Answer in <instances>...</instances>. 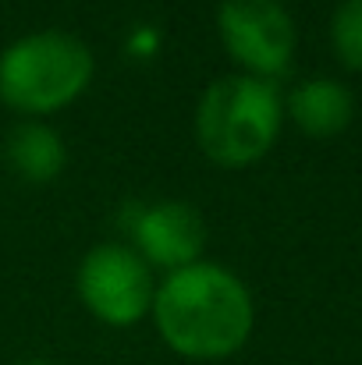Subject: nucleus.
I'll list each match as a JSON object with an SVG mask.
<instances>
[{
  "instance_id": "nucleus-2",
  "label": "nucleus",
  "mask_w": 362,
  "mask_h": 365,
  "mask_svg": "<svg viewBox=\"0 0 362 365\" xmlns=\"http://www.w3.org/2000/svg\"><path fill=\"white\" fill-rule=\"evenodd\" d=\"M89 82L93 53L64 29L29 32L0 53V103L25 118H46L71 107Z\"/></svg>"
},
{
  "instance_id": "nucleus-4",
  "label": "nucleus",
  "mask_w": 362,
  "mask_h": 365,
  "mask_svg": "<svg viewBox=\"0 0 362 365\" xmlns=\"http://www.w3.org/2000/svg\"><path fill=\"white\" fill-rule=\"evenodd\" d=\"M75 291L82 305L107 327H135L153 309V273L131 245L104 242L86 252Z\"/></svg>"
},
{
  "instance_id": "nucleus-3",
  "label": "nucleus",
  "mask_w": 362,
  "mask_h": 365,
  "mask_svg": "<svg viewBox=\"0 0 362 365\" xmlns=\"http://www.w3.org/2000/svg\"><path fill=\"white\" fill-rule=\"evenodd\" d=\"M284 121V103L273 82L252 75H224L210 82L196 107V142L217 167H248L263 160Z\"/></svg>"
},
{
  "instance_id": "nucleus-6",
  "label": "nucleus",
  "mask_w": 362,
  "mask_h": 365,
  "mask_svg": "<svg viewBox=\"0 0 362 365\" xmlns=\"http://www.w3.org/2000/svg\"><path fill=\"white\" fill-rule=\"evenodd\" d=\"M203 245H206V224L199 210L181 199L153 202L139 210L131 220V248L142 255L146 266H160L164 273L199 262Z\"/></svg>"
},
{
  "instance_id": "nucleus-9",
  "label": "nucleus",
  "mask_w": 362,
  "mask_h": 365,
  "mask_svg": "<svg viewBox=\"0 0 362 365\" xmlns=\"http://www.w3.org/2000/svg\"><path fill=\"white\" fill-rule=\"evenodd\" d=\"M331 46L348 71H362V0H341L334 7Z\"/></svg>"
},
{
  "instance_id": "nucleus-5",
  "label": "nucleus",
  "mask_w": 362,
  "mask_h": 365,
  "mask_svg": "<svg viewBox=\"0 0 362 365\" xmlns=\"http://www.w3.org/2000/svg\"><path fill=\"white\" fill-rule=\"evenodd\" d=\"M217 36L241 75L273 82L295 57V21L281 0H221Z\"/></svg>"
},
{
  "instance_id": "nucleus-10",
  "label": "nucleus",
  "mask_w": 362,
  "mask_h": 365,
  "mask_svg": "<svg viewBox=\"0 0 362 365\" xmlns=\"http://www.w3.org/2000/svg\"><path fill=\"white\" fill-rule=\"evenodd\" d=\"M21 365H54V362H39V359H36V362H21Z\"/></svg>"
},
{
  "instance_id": "nucleus-7",
  "label": "nucleus",
  "mask_w": 362,
  "mask_h": 365,
  "mask_svg": "<svg viewBox=\"0 0 362 365\" xmlns=\"http://www.w3.org/2000/svg\"><path fill=\"white\" fill-rule=\"evenodd\" d=\"M284 110L291 114V121L298 124L306 135H316V138H331L338 131H345L352 114H356V103H352V93L334 82V78H306L291 89Z\"/></svg>"
},
{
  "instance_id": "nucleus-8",
  "label": "nucleus",
  "mask_w": 362,
  "mask_h": 365,
  "mask_svg": "<svg viewBox=\"0 0 362 365\" xmlns=\"http://www.w3.org/2000/svg\"><path fill=\"white\" fill-rule=\"evenodd\" d=\"M7 160L14 174L29 185H50L68 163L64 138L43 121H21L7 138Z\"/></svg>"
},
{
  "instance_id": "nucleus-1",
  "label": "nucleus",
  "mask_w": 362,
  "mask_h": 365,
  "mask_svg": "<svg viewBox=\"0 0 362 365\" xmlns=\"http://www.w3.org/2000/svg\"><path fill=\"white\" fill-rule=\"evenodd\" d=\"M149 316L160 341L192 362L231 359L245 348L256 323L248 287L231 269L203 259L156 284Z\"/></svg>"
}]
</instances>
